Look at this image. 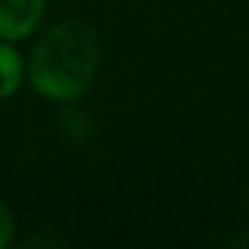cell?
I'll return each instance as SVG.
<instances>
[{
    "instance_id": "1",
    "label": "cell",
    "mask_w": 249,
    "mask_h": 249,
    "mask_svg": "<svg viewBox=\"0 0 249 249\" xmlns=\"http://www.w3.org/2000/svg\"><path fill=\"white\" fill-rule=\"evenodd\" d=\"M98 61L100 39L95 27L83 20H66L35 44L27 61V76L42 98L73 103L93 86Z\"/></svg>"
},
{
    "instance_id": "2",
    "label": "cell",
    "mask_w": 249,
    "mask_h": 249,
    "mask_svg": "<svg viewBox=\"0 0 249 249\" xmlns=\"http://www.w3.org/2000/svg\"><path fill=\"white\" fill-rule=\"evenodd\" d=\"M44 20V0H0V39H27Z\"/></svg>"
},
{
    "instance_id": "3",
    "label": "cell",
    "mask_w": 249,
    "mask_h": 249,
    "mask_svg": "<svg viewBox=\"0 0 249 249\" xmlns=\"http://www.w3.org/2000/svg\"><path fill=\"white\" fill-rule=\"evenodd\" d=\"M25 78V64L18 49H13L5 39H0V100L10 98Z\"/></svg>"
},
{
    "instance_id": "4",
    "label": "cell",
    "mask_w": 249,
    "mask_h": 249,
    "mask_svg": "<svg viewBox=\"0 0 249 249\" xmlns=\"http://www.w3.org/2000/svg\"><path fill=\"white\" fill-rule=\"evenodd\" d=\"M13 232H15V220H13V213L5 203H0V249H5L13 239Z\"/></svg>"
}]
</instances>
